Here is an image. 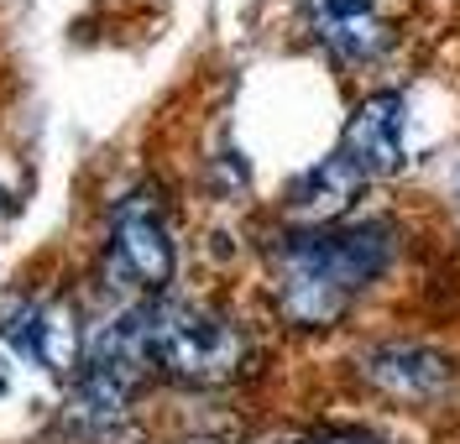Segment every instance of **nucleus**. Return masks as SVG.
Wrapping results in <instances>:
<instances>
[{
	"label": "nucleus",
	"instance_id": "f03ea898",
	"mask_svg": "<svg viewBox=\"0 0 460 444\" xmlns=\"http://www.w3.org/2000/svg\"><path fill=\"white\" fill-rule=\"evenodd\" d=\"M142 345L146 366L178 382H226L246 355L235 325L199 303H142Z\"/></svg>",
	"mask_w": 460,
	"mask_h": 444
},
{
	"label": "nucleus",
	"instance_id": "39448f33",
	"mask_svg": "<svg viewBox=\"0 0 460 444\" xmlns=\"http://www.w3.org/2000/svg\"><path fill=\"white\" fill-rule=\"evenodd\" d=\"M361 371H367V382H376L382 392H398V397H434L450 387V361L413 340L372 345L361 355Z\"/></svg>",
	"mask_w": 460,
	"mask_h": 444
},
{
	"label": "nucleus",
	"instance_id": "6e6552de",
	"mask_svg": "<svg viewBox=\"0 0 460 444\" xmlns=\"http://www.w3.org/2000/svg\"><path fill=\"white\" fill-rule=\"evenodd\" d=\"M367 178L356 173V162L350 157H324V162H314L309 173L298 178L293 188H288V209L298 214V220H330L335 209L350 205V194L361 188Z\"/></svg>",
	"mask_w": 460,
	"mask_h": 444
},
{
	"label": "nucleus",
	"instance_id": "1a4fd4ad",
	"mask_svg": "<svg viewBox=\"0 0 460 444\" xmlns=\"http://www.w3.org/2000/svg\"><path fill=\"white\" fill-rule=\"evenodd\" d=\"M288 444H376V440H367V434H341V429H324V434H298V440H288Z\"/></svg>",
	"mask_w": 460,
	"mask_h": 444
},
{
	"label": "nucleus",
	"instance_id": "9d476101",
	"mask_svg": "<svg viewBox=\"0 0 460 444\" xmlns=\"http://www.w3.org/2000/svg\"><path fill=\"white\" fill-rule=\"evenodd\" d=\"M0 392H11V355L0 351Z\"/></svg>",
	"mask_w": 460,
	"mask_h": 444
},
{
	"label": "nucleus",
	"instance_id": "f257e3e1",
	"mask_svg": "<svg viewBox=\"0 0 460 444\" xmlns=\"http://www.w3.org/2000/svg\"><path fill=\"white\" fill-rule=\"evenodd\" d=\"M398 231L387 220H356L335 231H298L278 246V298L293 325H330L372 277L387 272Z\"/></svg>",
	"mask_w": 460,
	"mask_h": 444
},
{
	"label": "nucleus",
	"instance_id": "0eeeda50",
	"mask_svg": "<svg viewBox=\"0 0 460 444\" xmlns=\"http://www.w3.org/2000/svg\"><path fill=\"white\" fill-rule=\"evenodd\" d=\"M309 16H314V31L341 58H372L387 42L376 0H309Z\"/></svg>",
	"mask_w": 460,
	"mask_h": 444
},
{
	"label": "nucleus",
	"instance_id": "423d86ee",
	"mask_svg": "<svg viewBox=\"0 0 460 444\" xmlns=\"http://www.w3.org/2000/svg\"><path fill=\"white\" fill-rule=\"evenodd\" d=\"M5 335L42 371H68L79 355V325L63 303H16L5 319Z\"/></svg>",
	"mask_w": 460,
	"mask_h": 444
},
{
	"label": "nucleus",
	"instance_id": "7ed1b4c3",
	"mask_svg": "<svg viewBox=\"0 0 460 444\" xmlns=\"http://www.w3.org/2000/svg\"><path fill=\"white\" fill-rule=\"evenodd\" d=\"M111 272L126 283V288H146L157 293L172 277V262H178V246H172V231L163 220V209L152 194H131L120 199L111 220Z\"/></svg>",
	"mask_w": 460,
	"mask_h": 444
},
{
	"label": "nucleus",
	"instance_id": "20e7f679",
	"mask_svg": "<svg viewBox=\"0 0 460 444\" xmlns=\"http://www.w3.org/2000/svg\"><path fill=\"white\" fill-rule=\"evenodd\" d=\"M402 152H408V94L382 89L361 100V110L345 120L341 157H350L361 178H382L402 162Z\"/></svg>",
	"mask_w": 460,
	"mask_h": 444
}]
</instances>
